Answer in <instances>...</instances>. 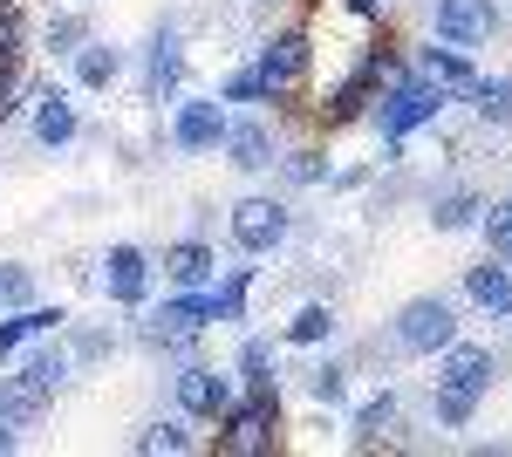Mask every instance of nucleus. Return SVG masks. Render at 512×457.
I'll return each instance as SVG.
<instances>
[{
  "instance_id": "obj_1",
  "label": "nucleus",
  "mask_w": 512,
  "mask_h": 457,
  "mask_svg": "<svg viewBox=\"0 0 512 457\" xmlns=\"http://www.w3.org/2000/svg\"><path fill=\"white\" fill-rule=\"evenodd\" d=\"M492 376H499L492 348L451 342V348H444V362H437V423H444V430H465L472 410H478V396L492 389Z\"/></svg>"
},
{
  "instance_id": "obj_12",
  "label": "nucleus",
  "mask_w": 512,
  "mask_h": 457,
  "mask_svg": "<svg viewBox=\"0 0 512 457\" xmlns=\"http://www.w3.org/2000/svg\"><path fill=\"white\" fill-rule=\"evenodd\" d=\"M48 403H55V389L41 376H28V369L0 382V423H14V430H35V423L48 417Z\"/></svg>"
},
{
  "instance_id": "obj_17",
  "label": "nucleus",
  "mask_w": 512,
  "mask_h": 457,
  "mask_svg": "<svg viewBox=\"0 0 512 457\" xmlns=\"http://www.w3.org/2000/svg\"><path fill=\"white\" fill-rule=\"evenodd\" d=\"M48 328H69V314H62V307H14V314L0 321V355H14L21 342H35Z\"/></svg>"
},
{
  "instance_id": "obj_34",
  "label": "nucleus",
  "mask_w": 512,
  "mask_h": 457,
  "mask_svg": "<svg viewBox=\"0 0 512 457\" xmlns=\"http://www.w3.org/2000/svg\"><path fill=\"white\" fill-rule=\"evenodd\" d=\"M21 55V28H14V14H0V62H14Z\"/></svg>"
},
{
  "instance_id": "obj_15",
  "label": "nucleus",
  "mask_w": 512,
  "mask_h": 457,
  "mask_svg": "<svg viewBox=\"0 0 512 457\" xmlns=\"http://www.w3.org/2000/svg\"><path fill=\"white\" fill-rule=\"evenodd\" d=\"M76 103L62 96V89H41L35 96V144H48V151H62V144H76Z\"/></svg>"
},
{
  "instance_id": "obj_32",
  "label": "nucleus",
  "mask_w": 512,
  "mask_h": 457,
  "mask_svg": "<svg viewBox=\"0 0 512 457\" xmlns=\"http://www.w3.org/2000/svg\"><path fill=\"white\" fill-rule=\"evenodd\" d=\"M287 178H294V185H321V178H328L321 151H294V157H287Z\"/></svg>"
},
{
  "instance_id": "obj_5",
  "label": "nucleus",
  "mask_w": 512,
  "mask_h": 457,
  "mask_svg": "<svg viewBox=\"0 0 512 457\" xmlns=\"http://www.w3.org/2000/svg\"><path fill=\"white\" fill-rule=\"evenodd\" d=\"M287 232H294V219H287L280 198H239V205H233V246H239V253L267 260V253L287 246Z\"/></svg>"
},
{
  "instance_id": "obj_10",
  "label": "nucleus",
  "mask_w": 512,
  "mask_h": 457,
  "mask_svg": "<svg viewBox=\"0 0 512 457\" xmlns=\"http://www.w3.org/2000/svg\"><path fill=\"white\" fill-rule=\"evenodd\" d=\"M178 410H185V423H219L233 410V382L219 369H205V362L178 369Z\"/></svg>"
},
{
  "instance_id": "obj_20",
  "label": "nucleus",
  "mask_w": 512,
  "mask_h": 457,
  "mask_svg": "<svg viewBox=\"0 0 512 457\" xmlns=\"http://www.w3.org/2000/svg\"><path fill=\"white\" fill-rule=\"evenodd\" d=\"M465 294H472V307H485V314H512V280H506V267H472L465 273Z\"/></svg>"
},
{
  "instance_id": "obj_24",
  "label": "nucleus",
  "mask_w": 512,
  "mask_h": 457,
  "mask_svg": "<svg viewBox=\"0 0 512 457\" xmlns=\"http://www.w3.org/2000/svg\"><path fill=\"white\" fill-rule=\"evenodd\" d=\"M178 76H185V55H178V35H158V41H151V96H164V89H178Z\"/></svg>"
},
{
  "instance_id": "obj_22",
  "label": "nucleus",
  "mask_w": 512,
  "mask_h": 457,
  "mask_svg": "<svg viewBox=\"0 0 512 457\" xmlns=\"http://www.w3.org/2000/svg\"><path fill=\"white\" fill-rule=\"evenodd\" d=\"M472 110H478V123H512V76H478Z\"/></svg>"
},
{
  "instance_id": "obj_9",
  "label": "nucleus",
  "mask_w": 512,
  "mask_h": 457,
  "mask_svg": "<svg viewBox=\"0 0 512 457\" xmlns=\"http://www.w3.org/2000/svg\"><path fill=\"white\" fill-rule=\"evenodd\" d=\"M96 287L117 307H144L151 301V260H144V246H110L96 260Z\"/></svg>"
},
{
  "instance_id": "obj_18",
  "label": "nucleus",
  "mask_w": 512,
  "mask_h": 457,
  "mask_svg": "<svg viewBox=\"0 0 512 457\" xmlns=\"http://www.w3.org/2000/svg\"><path fill=\"white\" fill-rule=\"evenodd\" d=\"M417 76H431L437 89H472L478 69H472V55H465V48H451V41H444V48H424Z\"/></svg>"
},
{
  "instance_id": "obj_21",
  "label": "nucleus",
  "mask_w": 512,
  "mask_h": 457,
  "mask_svg": "<svg viewBox=\"0 0 512 457\" xmlns=\"http://www.w3.org/2000/svg\"><path fill=\"white\" fill-rule=\"evenodd\" d=\"M130 451H144V457H158V451H192V430H185V417H158V423H144L137 437H130Z\"/></svg>"
},
{
  "instance_id": "obj_8",
  "label": "nucleus",
  "mask_w": 512,
  "mask_h": 457,
  "mask_svg": "<svg viewBox=\"0 0 512 457\" xmlns=\"http://www.w3.org/2000/svg\"><path fill=\"white\" fill-rule=\"evenodd\" d=\"M226 123H233V116H226L219 96H185V103L171 110V144H178L185 157L219 151V144H226Z\"/></svg>"
},
{
  "instance_id": "obj_25",
  "label": "nucleus",
  "mask_w": 512,
  "mask_h": 457,
  "mask_svg": "<svg viewBox=\"0 0 512 457\" xmlns=\"http://www.w3.org/2000/svg\"><path fill=\"white\" fill-rule=\"evenodd\" d=\"M478 212H485V205H478V191H451V198H437V232H465V226H478Z\"/></svg>"
},
{
  "instance_id": "obj_13",
  "label": "nucleus",
  "mask_w": 512,
  "mask_h": 457,
  "mask_svg": "<svg viewBox=\"0 0 512 457\" xmlns=\"http://www.w3.org/2000/svg\"><path fill=\"white\" fill-rule=\"evenodd\" d=\"M219 151H226L233 171H267V164H274V130H267L260 116H239V123H226V144H219Z\"/></svg>"
},
{
  "instance_id": "obj_6",
  "label": "nucleus",
  "mask_w": 512,
  "mask_h": 457,
  "mask_svg": "<svg viewBox=\"0 0 512 457\" xmlns=\"http://www.w3.org/2000/svg\"><path fill=\"white\" fill-rule=\"evenodd\" d=\"M205 321H219V301H212V287H185L178 301L151 307V342L192 348L198 335H205Z\"/></svg>"
},
{
  "instance_id": "obj_27",
  "label": "nucleus",
  "mask_w": 512,
  "mask_h": 457,
  "mask_svg": "<svg viewBox=\"0 0 512 457\" xmlns=\"http://www.w3.org/2000/svg\"><path fill=\"white\" fill-rule=\"evenodd\" d=\"M308 396H315V403H342V396H349V369H342V362L308 369Z\"/></svg>"
},
{
  "instance_id": "obj_19",
  "label": "nucleus",
  "mask_w": 512,
  "mask_h": 457,
  "mask_svg": "<svg viewBox=\"0 0 512 457\" xmlns=\"http://www.w3.org/2000/svg\"><path fill=\"white\" fill-rule=\"evenodd\" d=\"M117 76H123V55L110 48V41H82L76 48V82L82 89H110Z\"/></svg>"
},
{
  "instance_id": "obj_33",
  "label": "nucleus",
  "mask_w": 512,
  "mask_h": 457,
  "mask_svg": "<svg viewBox=\"0 0 512 457\" xmlns=\"http://www.w3.org/2000/svg\"><path fill=\"white\" fill-rule=\"evenodd\" d=\"M485 239H492V253H506V246H512V198L485 212Z\"/></svg>"
},
{
  "instance_id": "obj_16",
  "label": "nucleus",
  "mask_w": 512,
  "mask_h": 457,
  "mask_svg": "<svg viewBox=\"0 0 512 457\" xmlns=\"http://www.w3.org/2000/svg\"><path fill=\"white\" fill-rule=\"evenodd\" d=\"M396 417H403V403H396L390 389H376V396H369V403L355 410V423H349V444H362V451H369V444H383V437L396 430Z\"/></svg>"
},
{
  "instance_id": "obj_37",
  "label": "nucleus",
  "mask_w": 512,
  "mask_h": 457,
  "mask_svg": "<svg viewBox=\"0 0 512 457\" xmlns=\"http://www.w3.org/2000/svg\"><path fill=\"white\" fill-rule=\"evenodd\" d=\"M506 253H512V246H506Z\"/></svg>"
},
{
  "instance_id": "obj_3",
  "label": "nucleus",
  "mask_w": 512,
  "mask_h": 457,
  "mask_svg": "<svg viewBox=\"0 0 512 457\" xmlns=\"http://www.w3.org/2000/svg\"><path fill=\"white\" fill-rule=\"evenodd\" d=\"M437 110H444V89H437L431 76H396L390 96H383V110H376V123H383V137H390V144H403L410 130L437 123Z\"/></svg>"
},
{
  "instance_id": "obj_35",
  "label": "nucleus",
  "mask_w": 512,
  "mask_h": 457,
  "mask_svg": "<svg viewBox=\"0 0 512 457\" xmlns=\"http://www.w3.org/2000/svg\"><path fill=\"white\" fill-rule=\"evenodd\" d=\"M0 451H14V423H0Z\"/></svg>"
},
{
  "instance_id": "obj_4",
  "label": "nucleus",
  "mask_w": 512,
  "mask_h": 457,
  "mask_svg": "<svg viewBox=\"0 0 512 457\" xmlns=\"http://www.w3.org/2000/svg\"><path fill=\"white\" fill-rule=\"evenodd\" d=\"M260 82H267V96H294V89H308V69H315V48H308V28H280L267 48H260Z\"/></svg>"
},
{
  "instance_id": "obj_30",
  "label": "nucleus",
  "mask_w": 512,
  "mask_h": 457,
  "mask_svg": "<svg viewBox=\"0 0 512 457\" xmlns=\"http://www.w3.org/2000/svg\"><path fill=\"white\" fill-rule=\"evenodd\" d=\"M219 103H274L267 96V82H260V69H239L226 89H219Z\"/></svg>"
},
{
  "instance_id": "obj_2",
  "label": "nucleus",
  "mask_w": 512,
  "mask_h": 457,
  "mask_svg": "<svg viewBox=\"0 0 512 457\" xmlns=\"http://www.w3.org/2000/svg\"><path fill=\"white\" fill-rule=\"evenodd\" d=\"M451 342H458V307L444 301V294H417V301L396 307V348H410V355H444Z\"/></svg>"
},
{
  "instance_id": "obj_7",
  "label": "nucleus",
  "mask_w": 512,
  "mask_h": 457,
  "mask_svg": "<svg viewBox=\"0 0 512 457\" xmlns=\"http://www.w3.org/2000/svg\"><path fill=\"white\" fill-rule=\"evenodd\" d=\"M431 28L451 48H485V41L499 35V0H437Z\"/></svg>"
},
{
  "instance_id": "obj_23",
  "label": "nucleus",
  "mask_w": 512,
  "mask_h": 457,
  "mask_svg": "<svg viewBox=\"0 0 512 457\" xmlns=\"http://www.w3.org/2000/svg\"><path fill=\"white\" fill-rule=\"evenodd\" d=\"M328 335H335V307L328 301H308L294 321H287V342L294 348H315V342H328Z\"/></svg>"
},
{
  "instance_id": "obj_31",
  "label": "nucleus",
  "mask_w": 512,
  "mask_h": 457,
  "mask_svg": "<svg viewBox=\"0 0 512 457\" xmlns=\"http://www.w3.org/2000/svg\"><path fill=\"white\" fill-rule=\"evenodd\" d=\"M35 301V273L28 267H0V307H28Z\"/></svg>"
},
{
  "instance_id": "obj_26",
  "label": "nucleus",
  "mask_w": 512,
  "mask_h": 457,
  "mask_svg": "<svg viewBox=\"0 0 512 457\" xmlns=\"http://www.w3.org/2000/svg\"><path fill=\"white\" fill-rule=\"evenodd\" d=\"M239 376L253 382V389H274V342H260V335H253V342L239 348Z\"/></svg>"
},
{
  "instance_id": "obj_14",
  "label": "nucleus",
  "mask_w": 512,
  "mask_h": 457,
  "mask_svg": "<svg viewBox=\"0 0 512 457\" xmlns=\"http://www.w3.org/2000/svg\"><path fill=\"white\" fill-rule=\"evenodd\" d=\"M164 280H171V287H212V280H219L212 246H205V239H178V246H164Z\"/></svg>"
},
{
  "instance_id": "obj_28",
  "label": "nucleus",
  "mask_w": 512,
  "mask_h": 457,
  "mask_svg": "<svg viewBox=\"0 0 512 457\" xmlns=\"http://www.w3.org/2000/svg\"><path fill=\"white\" fill-rule=\"evenodd\" d=\"M69 369H76V355H69V348H41V355H28V376H41L48 389H62Z\"/></svg>"
},
{
  "instance_id": "obj_29",
  "label": "nucleus",
  "mask_w": 512,
  "mask_h": 457,
  "mask_svg": "<svg viewBox=\"0 0 512 457\" xmlns=\"http://www.w3.org/2000/svg\"><path fill=\"white\" fill-rule=\"evenodd\" d=\"M82 41H89V21H82V14H55V21H48V48H55V55H76Z\"/></svg>"
},
{
  "instance_id": "obj_11",
  "label": "nucleus",
  "mask_w": 512,
  "mask_h": 457,
  "mask_svg": "<svg viewBox=\"0 0 512 457\" xmlns=\"http://www.w3.org/2000/svg\"><path fill=\"white\" fill-rule=\"evenodd\" d=\"M274 444V389H253L246 403L226 410V437L219 451H267Z\"/></svg>"
},
{
  "instance_id": "obj_36",
  "label": "nucleus",
  "mask_w": 512,
  "mask_h": 457,
  "mask_svg": "<svg viewBox=\"0 0 512 457\" xmlns=\"http://www.w3.org/2000/svg\"><path fill=\"white\" fill-rule=\"evenodd\" d=\"M14 7H21V0H0V14H14Z\"/></svg>"
}]
</instances>
